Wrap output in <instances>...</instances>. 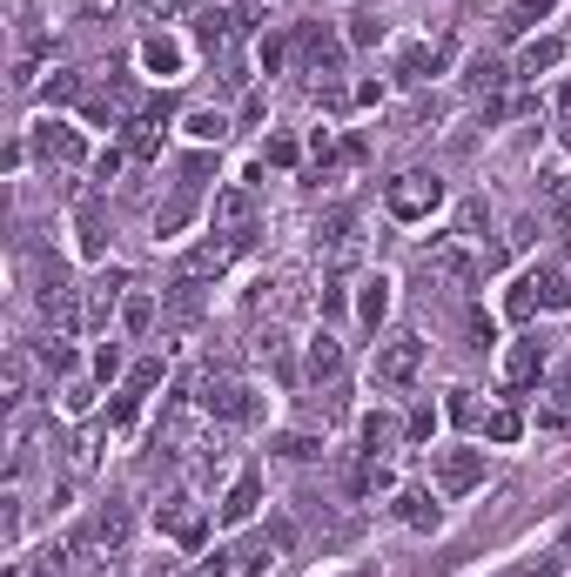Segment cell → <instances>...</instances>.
<instances>
[{
	"label": "cell",
	"mask_w": 571,
	"mask_h": 577,
	"mask_svg": "<svg viewBox=\"0 0 571 577\" xmlns=\"http://www.w3.org/2000/svg\"><path fill=\"white\" fill-rule=\"evenodd\" d=\"M437 202H444V181H437L431 168H404V175L384 188V209H390L397 222H431Z\"/></svg>",
	"instance_id": "cell-1"
},
{
	"label": "cell",
	"mask_w": 571,
	"mask_h": 577,
	"mask_svg": "<svg viewBox=\"0 0 571 577\" xmlns=\"http://www.w3.org/2000/svg\"><path fill=\"white\" fill-rule=\"evenodd\" d=\"M424 350L431 342L417 329H397L390 342H376V382H384V390H410L417 369H424Z\"/></svg>",
	"instance_id": "cell-2"
},
{
	"label": "cell",
	"mask_w": 571,
	"mask_h": 577,
	"mask_svg": "<svg viewBox=\"0 0 571 577\" xmlns=\"http://www.w3.org/2000/svg\"><path fill=\"white\" fill-rule=\"evenodd\" d=\"M343 54H350V41H336L330 27H302L296 34V74H310V81H336Z\"/></svg>",
	"instance_id": "cell-3"
},
{
	"label": "cell",
	"mask_w": 571,
	"mask_h": 577,
	"mask_svg": "<svg viewBox=\"0 0 571 577\" xmlns=\"http://www.w3.org/2000/svg\"><path fill=\"white\" fill-rule=\"evenodd\" d=\"M202 410H209L215 423H256L262 403H256V390H249L243 376H228V369H222V376L202 382Z\"/></svg>",
	"instance_id": "cell-4"
},
{
	"label": "cell",
	"mask_w": 571,
	"mask_h": 577,
	"mask_svg": "<svg viewBox=\"0 0 571 577\" xmlns=\"http://www.w3.org/2000/svg\"><path fill=\"white\" fill-rule=\"evenodd\" d=\"M431 268L444 283H457V289H471V283H484V268H491V255H471L464 249V236H437L431 242Z\"/></svg>",
	"instance_id": "cell-5"
},
{
	"label": "cell",
	"mask_w": 571,
	"mask_h": 577,
	"mask_svg": "<svg viewBox=\"0 0 571 577\" xmlns=\"http://www.w3.org/2000/svg\"><path fill=\"white\" fill-rule=\"evenodd\" d=\"M156 524L175 537V544L182 551H202V504H196V497H188V490H175V497H162V504H156Z\"/></svg>",
	"instance_id": "cell-6"
},
{
	"label": "cell",
	"mask_w": 571,
	"mask_h": 577,
	"mask_svg": "<svg viewBox=\"0 0 571 577\" xmlns=\"http://www.w3.org/2000/svg\"><path fill=\"white\" fill-rule=\"evenodd\" d=\"M249 222H256V188H249V181L222 188L215 209H209V228H215V236H228V242H243V236H249Z\"/></svg>",
	"instance_id": "cell-7"
},
{
	"label": "cell",
	"mask_w": 571,
	"mask_h": 577,
	"mask_svg": "<svg viewBox=\"0 0 571 577\" xmlns=\"http://www.w3.org/2000/svg\"><path fill=\"white\" fill-rule=\"evenodd\" d=\"M249 27H256L249 8H209V14H196V41L209 54H228V48H236V34H249Z\"/></svg>",
	"instance_id": "cell-8"
},
{
	"label": "cell",
	"mask_w": 571,
	"mask_h": 577,
	"mask_svg": "<svg viewBox=\"0 0 571 577\" xmlns=\"http://www.w3.org/2000/svg\"><path fill=\"white\" fill-rule=\"evenodd\" d=\"M484 484V450H437V490L444 497H464Z\"/></svg>",
	"instance_id": "cell-9"
},
{
	"label": "cell",
	"mask_w": 571,
	"mask_h": 577,
	"mask_svg": "<svg viewBox=\"0 0 571 577\" xmlns=\"http://www.w3.org/2000/svg\"><path fill=\"white\" fill-rule=\"evenodd\" d=\"M444 67H450V41H410V48L397 54V81L424 88V81H437Z\"/></svg>",
	"instance_id": "cell-10"
},
{
	"label": "cell",
	"mask_w": 571,
	"mask_h": 577,
	"mask_svg": "<svg viewBox=\"0 0 571 577\" xmlns=\"http://www.w3.org/2000/svg\"><path fill=\"white\" fill-rule=\"evenodd\" d=\"M34 155H41V162H61V168H74V162H82L88 155V148H82V135H74L67 122H54V114H48V122H34Z\"/></svg>",
	"instance_id": "cell-11"
},
{
	"label": "cell",
	"mask_w": 571,
	"mask_h": 577,
	"mask_svg": "<svg viewBox=\"0 0 571 577\" xmlns=\"http://www.w3.org/2000/svg\"><path fill=\"white\" fill-rule=\"evenodd\" d=\"M538 369H545V342L538 336H518L511 350H505V390H531Z\"/></svg>",
	"instance_id": "cell-12"
},
{
	"label": "cell",
	"mask_w": 571,
	"mask_h": 577,
	"mask_svg": "<svg viewBox=\"0 0 571 577\" xmlns=\"http://www.w3.org/2000/svg\"><path fill=\"white\" fill-rule=\"evenodd\" d=\"M316 249H330V262H357V215L350 209H330L316 222Z\"/></svg>",
	"instance_id": "cell-13"
},
{
	"label": "cell",
	"mask_w": 571,
	"mask_h": 577,
	"mask_svg": "<svg viewBox=\"0 0 571 577\" xmlns=\"http://www.w3.org/2000/svg\"><path fill=\"white\" fill-rule=\"evenodd\" d=\"M236 249H243V242H228V236H209L202 249H188V255H182V276H196V283H209V276H222V268L236 262Z\"/></svg>",
	"instance_id": "cell-14"
},
{
	"label": "cell",
	"mask_w": 571,
	"mask_h": 577,
	"mask_svg": "<svg viewBox=\"0 0 571 577\" xmlns=\"http://www.w3.org/2000/svg\"><path fill=\"white\" fill-rule=\"evenodd\" d=\"M531 296H538V310H571V268L564 262H538L531 268Z\"/></svg>",
	"instance_id": "cell-15"
},
{
	"label": "cell",
	"mask_w": 571,
	"mask_h": 577,
	"mask_svg": "<svg viewBox=\"0 0 571 577\" xmlns=\"http://www.w3.org/2000/svg\"><path fill=\"white\" fill-rule=\"evenodd\" d=\"M162 316H169V323H196V316H202V283L175 268V283L162 289Z\"/></svg>",
	"instance_id": "cell-16"
},
{
	"label": "cell",
	"mask_w": 571,
	"mask_h": 577,
	"mask_svg": "<svg viewBox=\"0 0 571 577\" xmlns=\"http://www.w3.org/2000/svg\"><path fill=\"white\" fill-rule=\"evenodd\" d=\"M256 504H262V477H256V471H243L236 484H228V497H222V511H215V517H222V524H249V517H256Z\"/></svg>",
	"instance_id": "cell-17"
},
{
	"label": "cell",
	"mask_w": 571,
	"mask_h": 577,
	"mask_svg": "<svg viewBox=\"0 0 571 577\" xmlns=\"http://www.w3.org/2000/svg\"><path fill=\"white\" fill-rule=\"evenodd\" d=\"M343 382V342L336 336H310V390Z\"/></svg>",
	"instance_id": "cell-18"
},
{
	"label": "cell",
	"mask_w": 571,
	"mask_h": 577,
	"mask_svg": "<svg viewBox=\"0 0 571 577\" xmlns=\"http://www.w3.org/2000/svg\"><path fill=\"white\" fill-rule=\"evenodd\" d=\"M196 181H202V162H188V181H182V196L156 209V236H175V228L196 215Z\"/></svg>",
	"instance_id": "cell-19"
},
{
	"label": "cell",
	"mask_w": 571,
	"mask_h": 577,
	"mask_svg": "<svg viewBox=\"0 0 571 577\" xmlns=\"http://www.w3.org/2000/svg\"><path fill=\"white\" fill-rule=\"evenodd\" d=\"M122 289H128V268H108V276H95V289H88V329H101V323H108L114 302H128Z\"/></svg>",
	"instance_id": "cell-20"
},
{
	"label": "cell",
	"mask_w": 571,
	"mask_h": 577,
	"mask_svg": "<svg viewBox=\"0 0 571 577\" xmlns=\"http://www.w3.org/2000/svg\"><path fill=\"white\" fill-rule=\"evenodd\" d=\"M564 61V41L558 34H538V41H524V54H518V74L531 81V74H545V67H558Z\"/></svg>",
	"instance_id": "cell-21"
},
{
	"label": "cell",
	"mask_w": 571,
	"mask_h": 577,
	"mask_svg": "<svg viewBox=\"0 0 571 577\" xmlns=\"http://www.w3.org/2000/svg\"><path fill=\"white\" fill-rule=\"evenodd\" d=\"M397 517L410 524V530H437V504H431V490H397Z\"/></svg>",
	"instance_id": "cell-22"
},
{
	"label": "cell",
	"mask_w": 571,
	"mask_h": 577,
	"mask_svg": "<svg viewBox=\"0 0 571 577\" xmlns=\"http://www.w3.org/2000/svg\"><path fill=\"white\" fill-rule=\"evenodd\" d=\"M141 67L169 81V74H182V48L169 41V34H148V41H141Z\"/></svg>",
	"instance_id": "cell-23"
},
{
	"label": "cell",
	"mask_w": 571,
	"mask_h": 577,
	"mask_svg": "<svg viewBox=\"0 0 571 577\" xmlns=\"http://www.w3.org/2000/svg\"><path fill=\"white\" fill-rule=\"evenodd\" d=\"M156 316H162V302L148 296V289H135V296L122 302V329H128V336H148V329H156Z\"/></svg>",
	"instance_id": "cell-24"
},
{
	"label": "cell",
	"mask_w": 571,
	"mask_h": 577,
	"mask_svg": "<svg viewBox=\"0 0 571 577\" xmlns=\"http://www.w3.org/2000/svg\"><path fill=\"white\" fill-rule=\"evenodd\" d=\"M350 490H357V497H384V490H397V477H390L384 456H370V464L350 471Z\"/></svg>",
	"instance_id": "cell-25"
},
{
	"label": "cell",
	"mask_w": 571,
	"mask_h": 577,
	"mask_svg": "<svg viewBox=\"0 0 571 577\" xmlns=\"http://www.w3.org/2000/svg\"><path fill=\"white\" fill-rule=\"evenodd\" d=\"M82 255H108V222L95 196H82Z\"/></svg>",
	"instance_id": "cell-26"
},
{
	"label": "cell",
	"mask_w": 571,
	"mask_h": 577,
	"mask_svg": "<svg viewBox=\"0 0 571 577\" xmlns=\"http://www.w3.org/2000/svg\"><path fill=\"white\" fill-rule=\"evenodd\" d=\"M538 188H545V202H551V215H571V168H564V162H551V168L538 175Z\"/></svg>",
	"instance_id": "cell-27"
},
{
	"label": "cell",
	"mask_w": 571,
	"mask_h": 577,
	"mask_svg": "<svg viewBox=\"0 0 571 577\" xmlns=\"http://www.w3.org/2000/svg\"><path fill=\"white\" fill-rule=\"evenodd\" d=\"M505 81H511V74H505L498 61H484V54H477V61L464 67V88H471V95H498Z\"/></svg>",
	"instance_id": "cell-28"
},
{
	"label": "cell",
	"mask_w": 571,
	"mask_h": 577,
	"mask_svg": "<svg viewBox=\"0 0 571 577\" xmlns=\"http://www.w3.org/2000/svg\"><path fill=\"white\" fill-rule=\"evenodd\" d=\"M101 430H108V416H101V423H88V430L67 443V464H74V471H95V456H101Z\"/></svg>",
	"instance_id": "cell-29"
},
{
	"label": "cell",
	"mask_w": 571,
	"mask_h": 577,
	"mask_svg": "<svg viewBox=\"0 0 571 577\" xmlns=\"http://www.w3.org/2000/svg\"><path fill=\"white\" fill-rule=\"evenodd\" d=\"M302 416H310V423H336V416H343V382L310 390V397H302Z\"/></svg>",
	"instance_id": "cell-30"
},
{
	"label": "cell",
	"mask_w": 571,
	"mask_h": 577,
	"mask_svg": "<svg viewBox=\"0 0 571 577\" xmlns=\"http://www.w3.org/2000/svg\"><path fill=\"white\" fill-rule=\"evenodd\" d=\"M538 423H571V369L551 376V403L538 410Z\"/></svg>",
	"instance_id": "cell-31"
},
{
	"label": "cell",
	"mask_w": 571,
	"mask_h": 577,
	"mask_svg": "<svg viewBox=\"0 0 571 577\" xmlns=\"http://www.w3.org/2000/svg\"><path fill=\"white\" fill-rule=\"evenodd\" d=\"M384 310H390V283L384 276H363V323L376 329V323H384Z\"/></svg>",
	"instance_id": "cell-32"
},
{
	"label": "cell",
	"mask_w": 571,
	"mask_h": 577,
	"mask_svg": "<svg viewBox=\"0 0 571 577\" xmlns=\"http://www.w3.org/2000/svg\"><path fill=\"white\" fill-rule=\"evenodd\" d=\"M484 437H491V443H518V437H524V416H518V410H491V416H484Z\"/></svg>",
	"instance_id": "cell-33"
},
{
	"label": "cell",
	"mask_w": 571,
	"mask_h": 577,
	"mask_svg": "<svg viewBox=\"0 0 571 577\" xmlns=\"http://www.w3.org/2000/svg\"><path fill=\"white\" fill-rule=\"evenodd\" d=\"M390 443H397V423H390V416H376V410H370V416H363V450H370V456H384Z\"/></svg>",
	"instance_id": "cell-34"
},
{
	"label": "cell",
	"mask_w": 571,
	"mask_h": 577,
	"mask_svg": "<svg viewBox=\"0 0 571 577\" xmlns=\"http://www.w3.org/2000/svg\"><path fill=\"white\" fill-rule=\"evenodd\" d=\"M558 8V0H511V14H505V34H524L531 21H545Z\"/></svg>",
	"instance_id": "cell-35"
},
{
	"label": "cell",
	"mask_w": 571,
	"mask_h": 577,
	"mask_svg": "<svg viewBox=\"0 0 571 577\" xmlns=\"http://www.w3.org/2000/svg\"><path fill=\"white\" fill-rule=\"evenodd\" d=\"M188 135H196V141H222L228 135V114L222 108H196V114H188Z\"/></svg>",
	"instance_id": "cell-36"
},
{
	"label": "cell",
	"mask_w": 571,
	"mask_h": 577,
	"mask_svg": "<svg viewBox=\"0 0 571 577\" xmlns=\"http://www.w3.org/2000/svg\"><path fill=\"white\" fill-rule=\"evenodd\" d=\"M276 450H283V456H296V464H310V456H323V443H316L310 430H283V437H276Z\"/></svg>",
	"instance_id": "cell-37"
},
{
	"label": "cell",
	"mask_w": 571,
	"mask_h": 577,
	"mask_svg": "<svg viewBox=\"0 0 571 577\" xmlns=\"http://www.w3.org/2000/svg\"><path fill=\"white\" fill-rule=\"evenodd\" d=\"M484 228H491V209H484V202L471 196L464 209H457V236H464V242H471V236H484Z\"/></svg>",
	"instance_id": "cell-38"
},
{
	"label": "cell",
	"mask_w": 571,
	"mask_h": 577,
	"mask_svg": "<svg viewBox=\"0 0 571 577\" xmlns=\"http://www.w3.org/2000/svg\"><path fill=\"white\" fill-rule=\"evenodd\" d=\"M34 363H41L48 376H67V369H74V356H67V342H34Z\"/></svg>",
	"instance_id": "cell-39"
},
{
	"label": "cell",
	"mask_w": 571,
	"mask_h": 577,
	"mask_svg": "<svg viewBox=\"0 0 571 577\" xmlns=\"http://www.w3.org/2000/svg\"><path fill=\"white\" fill-rule=\"evenodd\" d=\"M8 403H14V410L27 403V350H14V356H8Z\"/></svg>",
	"instance_id": "cell-40"
},
{
	"label": "cell",
	"mask_w": 571,
	"mask_h": 577,
	"mask_svg": "<svg viewBox=\"0 0 571 577\" xmlns=\"http://www.w3.org/2000/svg\"><path fill=\"white\" fill-rule=\"evenodd\" d=\"M41 95H48V101H74V95H82V74H74V67H54Z\"/></svg>",
	"instance_id": "cell-41"
},
{
	"label": "cell",
	"mask_w": 571,
	"mask_h": 577,
	"mask_svg": "<svg viewBox=\"0 0 571 577\" xmlns=\"http://www.w3.org/2000/svg\"><path fill=\"white\" fill-rule=\"evenodd\" d=\"M128 155H135V162H156V155H162V141H156V128H148V122L128 128Z\"/></svg>",
	"instance_id": "cell-42"
},
{
	"label": "cell",
	"mask_w": 571,
	"mask_h": 577,
	"mask_svg": "<svg viewBox=\"0 0 571 577\" xmlns=\"http://www.w3.org/2000/svg\"><path fill=\"white\" fill-rule=\"evenodd\" d=\"M196 577H249V570H243V551H215Z\"/></svg>",
	"instance_id": "cell-43"
},
{
	"label": "cell",
	"mask_w": 571,
	"mask_h": 577,
	"mask_svg": "<svg viewBox=\"0 0 571 577\" xmlns=\"http://www.w3.org/2000/svg\"><path fill=\"white\" fill-rule=\"evenodd\" d=\"M376 41H384V21H376V14H357V21H350V48H376Z\"/></svg>",
	"instance_id": "cell-44"
},
{
	"label": "cell",
	"mask_w": 571,
	"mask_h": 577,
	"mask_svg": "<svg viewBox=\"0 0 571 577\" xmlns=\"http://www.w3.org/2000/svg\"><path fill=\"white\" fill-rule=\"evenodd\" d=\"M67 557H74V544H48L41 564H34V577H67Z\"/></svg>",
	"instance_id": "cell-45"
},
{
	"label": "cell",
	"mask_w": 571,
	"mask_h": 577,
	"mask_svg": "<svg viewBox=\"0 0 571 577\" xmlns=\"http://www.w3.org/2000/svg\"><path fill=\"white\" fill-rule=\"evenodd\" d=\"M444 410H450V423H477V416H484V410H477V390H450Z\"/></svg>",
	"instance_id": "cell-46"
},
{
	"label": "cell",
	"mask_w": 571,
	"mask_h": 577,
	"mask_svg": "<svg viewBox=\"0 0 571 577\" xmlns=\"http://www.w3.org/2000/svg\"><path fill=\"white\" fill-rule=\"evenodd\" d=\"M464 329H471V350H491V342H498V329H491V316H484V310H471V316H464Z\"/></svg>",
	"instance_id": "cell-47"
},
{
	"label": "cell",
	"mask_w": 571,
	"mask_h": 577,
	"mask_svg": "<svg viewBox=\"0 0 571 577\" xmlns=\"http://www.w3.org/2000/svg\"><path fill=\"white\" fill-rule=\"evenodd\" d=\"M156 382H162V363H135V369H128V390H135V397H148Z\"/></svg>",
	"instance_id": "cell-48"
},
{
	"label": "cell",
	"mask_w": 571,
	"mask_h": 577,
	"mask_svg": "<svg viewBox=\"0 0 571 577\" xmlns=\"http://www.w3.org/2000/svg\"><path fill=\"white\" fill-rule=\"evenodd\" d=\"M564 557H571V551H564V544H558V551H551V557H538V564H524V570H518V577H564Z\"/></svg>",
	"instance_id": "cell-49"
},
{
	"label": "cell",
	"mask_w": 571,
	"mask_h": 577,
	"mask_svg": "<svg viewBox=\"0 0 571 577\" xmlns=\"http://www.w3.org/2000/svg\"><path fill=\"white\" fill-rule=\"evenodd\" d=\"M262 162H276V168H296V141H289V135H270V148H262Z\"/></svg>",
	"instance_id": "cell-50"
},
{
	"label": "cell",
	"mask_w": 571,
	"mask_h": 577,
	"mask_svg": "<svg viewBox=\"0 0 571 577\" xmlns=\"http://www.w3.org/2000/svg\"><path fill=\"white\" fill-rule=\"evenodd\" d=\"M531 310H538V296H531V276H518V289H511V316L531 323Z\"/></svg>",
	"instance_id": "cell-51"
},
{
	"label": "cell",
	"mask_w": 571,
	"mask_h": 577,
	"mask_svg": "<svg viewBox=\"0 0 571 577\" xmlns=\"http://www.w3.org/2000/svg\"><path fill=\"white\" fill-rule=\"evenodd\" d=\"M95 376H101V382L122 376V350H114V342H101V350H95Z\"/></svg>",
	"instance_id": "cell-52"
},
{
	"label": "cell",
	"mask_w": 571,
	"mask_h": 577,
	"mask_svg": "<svg viewBox=\"0 0 571 577\" xmlns=\"http://www.w3.org/2000/svg\"><path fill=\"white\" fill-rule=\"evenodd\" d=\"M431 430H437V410H431V403H417V410H410V437H417V443H424Z\"/></svg>",
	"instance_id": "cell-53"
},
{
	"label": "cell",
	"mask_w": 571,
	"mask_h": 577,
	"mask_svg": "<svg viewBox=\"0 0 571 577\" xmlns=\"http://www.w3.org/2000/svg\"><path fill=\"white\" fill-rule=\"evenodd\" d=\"M283 54H289V48H283V41H276V34H270V41H256V61H262V67H270V74H276V67H283Z\"/></svg>",
	"instance_id": "cell-54"
},
{
	"label": "cell",
	"mask_w": 571,
	"mask_h": 577,
	"mask_svg": "<svg viewBox=\"0 0 571 577\" xmlns=\"http://www.w3.org/2000/svg\"><path fill=\"white\" fill-rule=\"evenodd\" d=\"M558 141L571 148V81H564V95H558Z\"/></svg>",
	"instance_id": "cell-55"
},
{
	"label": "cell",
	"mask_w": 571,
	"mask_h": 577,
	"mask_svg": "<svg viewBox=\"0 0 571 577\" xmlns=\"http://www.w3.org/2000/svg\"><path fill=\"white\" fill-rule=\"evenodd\" d=\"M95 175H101V181H114V175H122V148H108V155L95 162Z\"/></svg>",
	"instance_id": "cell-56"
},
{
	"label": "cell",
	"mask_w": 571,
	"mask_h": 577,
	"mask_svg": "<svg viewBox=\"0 0 571 577\" xmlns=\"http://www.w3.org/2000/svg\"><path fill=\"white\" fill-rule=\"evenodd\" d=\"M141 8H148V14H156V21H162V14H182V8H188V0H141Z\"/></svg>",
	"instance_id": "cell-57"
},
{
	"label": "cell",
	"mask_w": 571,
	"mask_h": 577,
	"mask_svg": "<svg viewBox=\"0 0 571 577\" xmlns=\"http://www.w3.org/2000/svg\"><path fill=\"white\" fill-rule=\"evenodd\" d=\"M564 551H571V524H564Z\"/></svg>",
	"instance_id": "cell-58"
}]
</instances>
